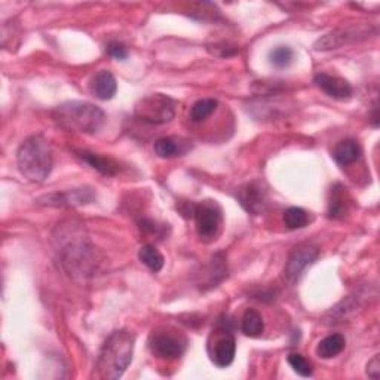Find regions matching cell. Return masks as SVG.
I'll return each instance as SVG.
<instances>
[{"instance_id": "484cf974", "label": "cell", "mask_w": 380, "mask_h": 380, "mask_svg": "<svg viewBox=\"0 0 380 380\" xmlns=\"http://www.w3.org/2000/svg\"><path fill=\"white\" fill-rule=\"evenodd\" d=\"M106 51H107L108 56H111L115 60H120L122 61V60L128 58V49H126V46L123 43H120V42H111V43L107 45Z\"/></svg>"}, {"instance_id": "e0dca14e", "label": "cell", "mask_w": 380, "mask_h": 380, "mask_svg": "<svg viewBox=\"0 0 380 380\" xmlns=\"http://www.w3.org/2000/svg\"><path fill=\"white\" fill-rule=\"evenodd\" d=\"M78 156L86 162V164L97 170L98 173H101L103 175H108V177H112V175H116L119 173V165L116 164V162L111 158H106V156H101L98 153H93V152H78Z\"/></svg>"}, {"instance_id": "603a6c76", "label": "cell", "mask_w": 380, "mask_h": 380, "mask_svg": "<svg viewBox=\"0 0 380 380\" xmlns=\"http://www.w3.org/2000/svg\"><path fill=\"white\" fill-rule=\"evenodd\" d=\"M219 103L214 98H202L196 101L192 108H190V119L192 122H202L207 118H210L214 112Z\"/></svg>"}, {"instance_id": "d4e9b609", "label": "cell", "mask_w": 380, "mask_h": 380, "mask_svg": "<svg viewBox=\"0 0 380 380\" xmlns=\"http://www.w3.org/2000/svg\"><path fill=\"white\" fill-rule=\"evenodd\" d=\"M288 364L292 366V369L302 377H311L314 373L311 361H307L303 355L300 354H289L287 356Z\"/></svg>"}, {"instance_id": "ac0fdd59", "label": "cell", "mask_w": 380, "mask_h": 380, "mask_svg": "<svg viewBox=\"0 0 380 380\" xmlns=\"http://www.w3.org/2000/svg\"><path fill=\"white\" fill-rule=\"evenodd\" d=\"M346 346V340L342 334H330L327 337H324L317 346V355L322 359H330L337 355H340L343 351H345Z\"/></svg>"}, {"instance_id": "2e32d148", "label": "cell", "mask_w": 380, "mask_h": 380, "mask_svg": "<svg viewBox=\"0 0 380 380\" xmlns=\"http://www.w3.org/2000/svg\"><path fill=\"white\" fill-rule=\"evenodd\" d=\"M361 146L355 140H343L333 150V159L339 167H348L361 158Z\"/></svg>"}, {"instance_id": "ba28073f", "label": "cell", "mask_w": 380, "mask_h": 380, "mask_svg": "<svg viewBox=\"0 0 380 380\" xmlns=\"http://www.w3.org/2000/svg\"><path fill=\"white\" fill-rule=\"evenodd\" d=\"M186 348V337L173 329H156L149 337V349L158 358L177 359L185 354Z\"/></svg>"}, {"instance_id": "7a4b0ae2", "label": "cell", "mask_w": 380, "mask_h": 380, "mask_svg": "<svg viewBox=\"0 0 380 380\" xmlns=\"http://www.w3.org/2000/svg\"><path fill=\"white\" fill-rule=\"evenodd\" d=\"M53 119L67 131L94 134L101 130L106 115L96 104L86 101H67L53 108Z\"/></svg>"}, {"instance_id": "8992f818", "label": "cell", "mask_w": 380, "mask_h": 380, "mask_svg": "<svg viewBox=\"0 0 380 380\" xmlns=\"http://www.w3.org/2000/svg\"><path fill=\"white\" fill-rule=\"evenodd\" d=\"M377 29L371 24L367 23H361V24H348V26H342L325 36H322L321 39H318L314 45L315 51H333L339 49L342 46H346L354 42L359 41H366L369 39L371 34H376Z\"/></svg>"}, {"instance_id": "9c48e42d", "label": "cell", "mask_w": 380, "mask_h": 380, "mask_svg": "<svg viewBox=\"0 0 380 380\" xmlns=\"http://www.w3.org/2000/svg\"><path fill=\"white\" fill-rule=\"evenodd\" d=\"M214 343L208 346L210 358L212 363L219 369L229 367L237 354V342H235L233 334L227 329H222L220 332H215L212 334Z\"/></svg>"}, {"instance_id": "4316f807", "label": "cell", "mask_w": 380, "mask_h": 380, "mask_svg": "<svg viewBox=\"0 0 380 380\" xmlns=\"http://www.w3.org/2000/svg\"><path fill=\"white\" fill-rule=\"evenodd\" d=\"M367 374L371 379L380 377V358H379V355H374L373 359L367 364Z\"/></svg>"}, {"instance_id": "5bb4252c", "label": "cell", "mask_w": 380, "mask_h": 380, "mask_svg": "<svg viewBox=\"0 0 380 380\" xmlns=\"http://www.w3.org/2000/svg\"><path fill=\"white\" fill-rule=\"evenodd\" d=\"M349 193L348 189L336 183L330 190V199H329V217L336 220L345 219L349 211Z\"/></svg>"}, {"instance_id": "cb8c5ba5", "label": "cell", "mask_w": 380, "mask_h": 380, "mask_svg": "<svg viewBox=\"0 0 380 380\" xmlns=\"http://www.w3.org/2000/svg\"><path fill=\"white\" fill-rule=\"evenodd\" d=\"M270 64L277 68H285L293 60V49L289 46H278L269 53Z\"/></svg>"}, {"instance_id": "ffe728a7", "label": "cell", "mask_w": 380, "mask_h": 380, "mask_svg": "<svg viewBox=\"0 0 380 380\" xmlns=\"http://www.w3.org/2000/svg\"><path fill=\"white\" fill-rule=\"evenodd\" d=\"M241 330L247 337H260L265 332V321L260 312L256 309H247L241 321Z\"/></svg>"}, {"instance_id": "7c38bea8", "label": "cell", "mask_w": 380, "mask_h": 380, "mask_svg": "<svg viewBox=\"0 0 380 380\" xmlns=\"http://www.w3.org/2000/svg\"><path fill=\"white\" fill-rule=\"evenodd\" d=\"M240 204L245 211L255 215H260L267 208V190L262 182H251L240 188L237 192Z\"/></svg>"}, {"instance_id": "7402d4cb", "label": "cell", "mask_w": 380, "mask_h": 380, "mask_svg": "<svg viewBox=\"0 0 380 380\" xmlns=\"http://www.w3.org/2000/svg\"><path fill=\"white\" fill-rule=\"evenodd\" d=\"M309 222H311L309 214H307V211H304L303 208L289 207L284 212V223L288 229H292V230L303 229L309 225Z\"/></svg>"}, {"instance_id": "8fae6325", "label": "cell", "mask_w": 380, "mask_h": 380, "mask_svg": "<svg viewBox=\"0 0 380 380\" xmlns=\"http://www.w3.org/2000/svg\"><path fill=\"white\" fill-rule=\"evenodd\" d=\"M94 199L96 193L93 189L82 188L66 192H53L39 197L36 202L45 207H79L91 204Z\"/></svg>"}, {"instance_id": "30bf717a", "label": "cell", "mask_w": 380, "mask_h": 380, "mask_svg": "<svg viewBox=\"0 0 380 380\" xmlns=\"http://www.w3.org/2000/svg\"><path fill=\"white\" fill-rule=\"evenodd\" d=\"M318 257V250L309 244H303L296 247L292 255H289L285 269H284V275L288 282H297L307 266H311Z\"/></svg>"}, {"instance_id": "5b68a950", "label": "cell", "mask_w": 380, "mask_h": 380, "mask_svg": "<svg viewBox=\"0 0 380 380\" xmlns=\"http://www.w3.org/2000/svg\"><path fill=\"white\" fill-rule=\"evenodd\" d=\"M134 115L150 125L170 123L175 118V103L165 94H149L137 101Z\"/></svg>"}, {"instance_id": "d6986e66", "label": "cell", "mask_w": 380, "mask_h": 380, "mask_svg": "<svg viewBox=\"0 0 380 380\" xmlns=\"http://www.w3.org/2000/svg\"><path fill=\"white\" fill-rule=\"evenodd\" d=\"M153 148L155 153L162 159H171L188 152V148H185V143H180L177 138L173 137H162L156 140Z\"/></svg>"}, {"instance_id": "3957f363", "label": "cell", "mask_w": 380, "mask_h": 380, "mask_svg": "<svg viewBox=\"0 0 380 380\" xmlns=\"http://www.w3.org/2000/svg\"><path fill=\"white\" fill-rule=\"evenodd\" d=\"M16 164L20 173L34 183H42L52 171V150L42 135L26 138L16 152Z\"/></svg>"}, {"instance_id": "44dd1931", "label": "cell", "mask_w": 380, "mask_h": 380, "mask_svg": "<svg viewBox=\"0 0 380 380\" xmlns=\"http://www.w3.org/2000/svg\"><path fill=\"white\" fill-rule=\"evenodd\" d=\"M138 259L144 266H148L155 274L160 272L165 263L164 256H162L158 248L153 245H143L138 251Z\"/></svg>"}, {"instance_id": "4fadbf2b", "label": "cell", "mask_w": 380, "mask_h": 380, "mask_svg": "<svg viewBox=\"0 0 380 380\" xmlns=\"http://www.w3.org/2000/svg\"><path fill=\"white\" fill-rule=\"evenodd\" d=\"M314 82L324 94H327L334 100H349L354 93L351 83L339 76L318 73L314 78Z\"/></svg>"}, {"instance_id": "6da1fadb", "label": "cell", "mask_w": 380, "mask_h": 380, "mask_svg": "<svg viewBox=\"0 0 380 380\" xmlns=\"http://www.w3.org/2000/svg\"><path fill=\"white\" fill-rule=\"evenodd\" d=\"M135 336L128 330H116L100 349L96 369L101 379L118 380L128 369L134 354Z\"/></svg>"}, {"instance_id": "277c9868", "label": "cell", "mask_w": 380, "mask_h": 380, "mask_svg": "<svg viewBox=\"0 0 380 380\" xmlns=\"http://www.w3.org/2000/svg\"><path fill=\"white\" fill-rule=\"evenodd\" d=\"M71 240H64L60 237L61 241V256L64 265L68 266L70 272L85 275L89 274V266H91V257H94V248L89 245L86 237L81 235L78 230H71Z\"/></svg>"}, {"instance_id": "52a82bcc", "label": "cell", "mask_w": 380, "mask_h": 380, "mask_svg": "<svg viewBox=\"0 0 380 380\" xmlns=\"http://www.w3.org/2000/svg\"><path fill=\"white\" fill-rule=\"evenodd\" d=\"M196 223V233L201 241L212 242L217 240L222 230L223 215L222 208L215 201H204L195 204L193 214Z\"/></svg>"}, {"instance_id": "9a60e30c", "label": "cell", "mask_w": 380, "mask_h": 380, "mask_svg": "<svg viewBox=\"0 0 380 380\" xmlns=\"http://www.w3.org/2000/svg\"><path fill=\"white\" fill-rule=\"evenodd\" d=\"M91 91L97 98L103 101L112 100L118 91V83L115 76L108 70L98 71L91 81Z\"/></svg>"}]
</instances>
